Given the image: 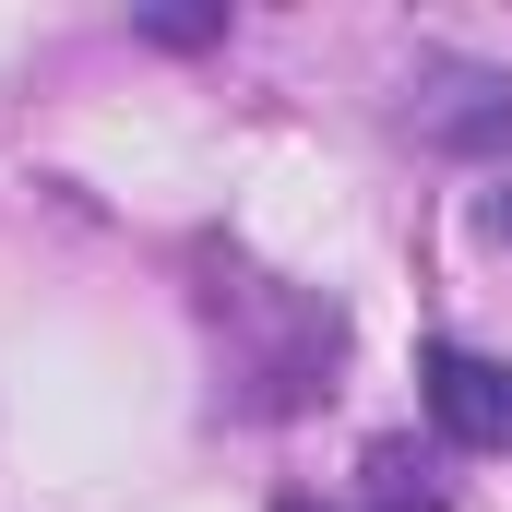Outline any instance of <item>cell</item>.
<instances>
[{
  "label": "cell",
  "instance_id": "cell-1",
  "mask_svg": "<svg viewBox=\"0 0 512 512\" xmlns=\"http://www.w3.org/2000/svg\"><path fill=\"white\" fill-rule=\"evenodd\" d=\"M417 393H429V417H441L465 453H512V358L429 346V358H417Z\"/></svg>",
  "mask_w": 512,
  "mask_h": 512
}]
</instances>
